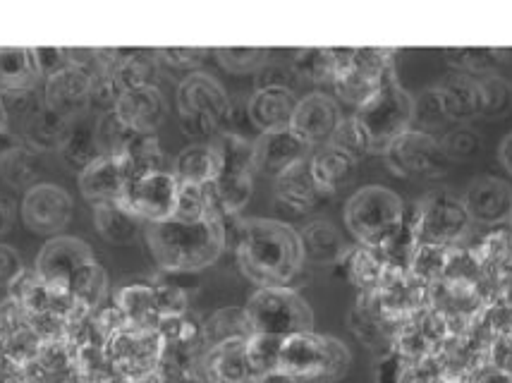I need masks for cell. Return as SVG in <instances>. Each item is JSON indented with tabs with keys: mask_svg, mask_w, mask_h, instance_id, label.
Listing matches in <instances>:
<instances>
[{
	"mask_svg": "<svg viewBox=\"0 0 512 383\" xmlns=\"http://www.w3.org/2000/svg\"><path fill=\"white\" fill-rule=\"evenodd\" d=\"M237 266L259 288H290L304 269L300 233L276 218H247L237 226Z\"/></svg>",
	"mask_w": 512,
	"mask_h": 383,
	"instance_id": "obj_1",
	"label": "cell"
},
{
	"mask_svg": "<svg viewBox=\"0 0 512 383\" xmlns=\"http://www.w3.org/2000/svg\"><path fill=\"white\" fill-rule=\"evenodd\" d=\"M446 125H450V120L446 118V111H443L436 89H424L422 94L414 96L412 127L434 135L436 130H443Z\"/></svg>",
	"mask_w": 512,
	"mask_h": 383,
	"instance_id": "obj_45",
	"label": "cell"
},
{
	"mask_svg": "<svg viewBox=\"0 0 512 383\" xmlns=\"http://www.w3.org/2000/svg\"><path fill=\"white\" fill-rule=\"evenodd\" d=\"M405 216V202L383 185L362 187L345 204V226L357 245L381 249V252L400 235Z\"/></svg>",
	"mask_w": 512,
	"mask_h": 383,
	"instance_id": "obj_4",
	"label": "cell"
},
{
	"mask_svg": "<svg viewBox=\"0 0 512 383\" xmlns=\"http://www.w3.org/2000/svg\"><path fill=\"white\" fill-rule=\"evenodd\" d=\"M254 383H297L295 379H290L288 374H283V372H268V374H264V376H259V379H256Z\"/></svg>",
	"mask_w": 512,
	"mask_h": 383,
	"instance_id": "obj_57",
	"label": "cell"
},
{
	"mask_svg": "<svg viewBox=\"0 0 512 383\" xmlns=\"http://www.w3.org/2000/svg\"><path fill=\"white\" fill-rule=\"evenodd\" d=\"M158 58L156 51H120L115 79L120 89H139V87H156L158 77Z\"/></svg>",
	"mask_w": 512,
	"mask_h": 383,
	"instance_id": "obj_36",
	"label": "cell"
},
{
	"mask_svg": "<svg viewBox=\"0 0 512 383\" xmlns=\"http://www.w3.org/2000/svg\"><path fill=\"white\" fill-rule=\"evenodd\" d=\"M312 151L314 149H309L290 127L261 132L254 142V173L276 180L285 170L307 161Z\"/></svg>",
	"mask_w": 512,
	"mask_h": 383,
	"instance_id": "obj_15",
	"label": "cell"
},
{
	"mask_svg": "<svg viewBox=\"0 0 512 383\" xmlns=\"http://www.w3.org/2000/svg\"><path fill=\"white\" fill-rule=\"evenodd\" d=\"M173 175L178 178L180 185L206 187L221 175V158H218L216 149L211 147V142L190 144L175 158Z\"/></svg>",
	"mask_w": 512,
	"mask_h": 383,
	"instance_id": "obj_29",
	"label": "cell"
},
{
	"mask_svg": "<svg viewBox=\"0 0 512 383\" xmlns=\"http://www.w3.org/2000/svg\"><path fill=\"white\" fill-rule=\"evenodd\" d=\"M24 264L15 247L0 242V288H12L22 278Z\"/></svg>",
	"mask_w": 512,
	"mask_h": 383,
	"instance_id": "obj_50",
	"label": "cell"
},
{
	"mask_svg": "<svg viewBox=\"0 0 512 383\" xmlns=\"http://www.w3.org/2000/svg\"><path fill=\"white\" fill-rule=\"evenodd\" d=\"M455 247L443 245H417L410 259V273L417 281L426 285H434L443 281L446 276L450 259H453Z\"/></svg>",
	"mask_w": 512,
	"mask_h": 383,
	"instance_id": "obj_39",
	"label": "cell"
},
{
	"mask_svg": "<svg viewBox=\"0 0 512 383\" xmlns=\"http://www.w3.org/2000/svg\"><path fill=\"white\" fill-rule=\"evenodd\" d=\"M340 264H345L347 278H350L352 285H357L362 293H374L388 271L386 254H383L381 249L364 245H355L347 249L345 259L340 261Z\"/></svg>",
	"mask_w": 512,
	"mask_h": 383,
	"instance_id": "obj_31",
	"label": "cell"
},
{
	"mask_svg": "<svg viewBox=\"0 0 512 383\" xmlns=\"http://www.w3.org/2000/svg\"><path fill=\"white\" fill-rule=\"evenodd\" d=\"M211 147L221 158V173L254 175V142L237 135V132L223 130L211 139Z\"/></svg>",
	"mask_w": 512,
	"mask_h": 383,
	"instance_id": "obj_37",
	"label": "cell"
},
{
	"mask_svg": "<svg viewBox=\"0 0 512 383\" xmlns=\"http://www.w3.org/2000/svg\"><path fill=\"white\" fill-rule=\"evenodd\" d=\"M15 216H17V206L12 202V197L0 192V237L10 233L12 223H15Z\"/></svg>",
	"mask_w": 512,
	"mask_h": 383,
	"instance_id": "obj_53",
	"label": "cell"
},
{
	"mask_svg": "<svg viewBox=\"0 0 512 383\" xmlns=\"http://www.w3.org/2000/svg\"><path fill=\"white\" fill-rule=\"evenodd\" d=\"M113 115L127 130L142 132V135H156V130L168 115V101L158 87L127 89L115 103Z\"/></svg>",
	"mask_w": 512,
	"mask_h": 383,
	"instance_id": "obj_19",
	"label": "cell"
},
{
	"mask_svg": "<svg viewBox=\"0 0 512 383\" xmlns=\"http://www.w3.org/2000/svg\"><path fill=\"white\" fill-rule=\"evenodd\" d=\"M146 245L158 269L166 273H199L221 259L228 247V221L206 216L201 221H170L144 228Z\"/></svg>",
	"mask_w": 512,
	"mask_h": 383,
	"instance_id": "obj_2",
	"label": "cell"
},
{
	"mask_svg": "<svg viewBox=\"0 0 512 383\" xmlns=\"http://www.w3.org/2000/svg\"><path fill=\"white\" fill-rule=\"evenodd\" d=\"M213 216L230 221L249 204L254 192V175L249 173H221L211 185L204 187Z\"/></svg>",
	"mask_w": 512,
	"mask_h": 383,
	"instance_id": "obj_26",
	"label": "cell"
},
{
	"mask_svg": "<svg viewBox=\"0 0 512 383\" xmlns=\"http://www.w3.org/2000/svg\"><path fill=\"white\" fill-rule=\"evenodd\" d=\"M407 364L400 360L398 352L388 350L379 355L374 364V383H405L407 379Z\"/></svg>",
	"mask_w": 512,
	"mask_h": 383,
	"instance_id": "obj_49",
	"label": "cell"
},
{
	"mask_svg": "<svg viewBox=\"0 0 512 383\" xmlns=\"http://www.w3.org/2000/svg\"><path fill=\"white\" fill-rule=\"evenodd\" d=\"M180 123L194 137H209V142L230 118V99L223 84L209 72H192L178 87Z\"/></svg>",
	"mask_w": 512,
	"mask_h": 383,
	"instance_id": "obj_6",
	"label": "cell"
},
{
	"mask_svg": "<svg viewBox=\"0 0 512 383\" xmlns=\"http://www.w3.org/2000/svg\"><path fill=\"white\" fill-rule=\"evenodd\" d=\"M132 180L123 156H99L79 173V192L91 206L120 202Z\"/></svg>",
	"mask_w": 512,
	"mask_h": 383,
	"instance_id": "obj_18",
	"label": "cell"
},
{
	"mask_svg": "<svg viewBox=\"0 0 512 383\" xmlns=\"http://www.w3.org/2000/svg\"><path fill=\"white\" fill-rule=\"evenodd\" d=\"M113 307L118 309L125 324L142 326V328H158L161 316L156 307L154 283H127L115 293Z\"/></svg>",
	"mask_w": 512,
	"mask_h": 383,
	"instance_id": "obj_30",
	"label": "cell"
},
{
	"mask_svg": "<svg viewBox=\"0 0 512 383\" xmlns=\"http://www.w3.org/2000/svg\"><path fill=\"white\" fill-rule=\"evenodd\" d=\"M96 123H99V115H82L75 118L70 125V135H67L65 147L60 149L67 166L77 168L82 173L94 158H99V144H96Z\"/></svg>",
	"mask_w": 512,
	"mask_h": 383,
	"instance_id": "obj_34",
	"label": "cell"
},
{
	"mask_svg": "<svg viewBox=\"0 0 512 383\" xmlns=\"http://www.w3.org/2000/svg\"><path fill=\"white\" fill-rule=\"evenodd\" d=\"M335 70V48H302L292 58V72L309 82L333 84Z\"/></svg>",
	"mask_w": 512,
	"mask_h": 383,
	"instance_id": "obj_40",
	"label": "cell"
},
{
	"mask_svg": "<svg viewBox=\"0 0 512 383\" xmlns=\"http://www.w3.org/2000/svg\"><path fill=\"white\" fill-rule=\"evenodd\" d=\"M297 94L283 82H266L249 96L247 115L259 132L288 127L297 108Z\"/></svg>",
	"mask_w": 512,
	"mask_h": 383,
	"instance_id": "obj_20",
	"label": "cell"
},
{
	"mask_svg": "<svg viewBox=\"0 0 512 383\" xmlns=\"http://www.w3.org/2000/svg\"><path fill=\"white\" fill-rule=\"evenodd\" d=\"M462 202L472 223L479 226H503L512 221V185L501 178L486 175L474 180Z\"/></svg>",
	"mask_w": 512,
	"mask_h": 383,
	"instance_id": "obj_17",
	"label": "cell"
},
{
	"mask_svg": "<svg viewBox=\"0 0 512 383\" xmlns=\"http://www.w3.org/2000/svg\"><path fill=\"white\" fill-rule=\"evenodd\" d=\"M297 233H300L304 261H309V264H340L345 259L347 249H350L345 245L340 230L328 218H314V221L304 223Z\"/></svg>",
	"mask_w": 512,
	"mask_h": 383,
	"instance_id": "obj_24",
	"label": "cell"
},
{
	"mask_svg": "<svg viewBox=\"0 0 512 383\" xmlns=\"http://www.w3.org/2000/svg\"><path fill=\"white\" fill-rule=\"evenodd\" d=\"M441 147L446 151V156L453 161H469V158L481 154V137L474 127L469 125H455L450 130L443 132Z\"/></svg>",
	"mask_w": 512,
	"mask_h": 383,
	"instance_id": "obj_46",
	"label": "cell"
},
{
	"mask_svg": "<svg viewBox=\"0 0 512 383\" xmlns=\"http://www.w3.org/2000/svg\"><path fill=\"white\" fill-rule=\"evenodd\" d=\"M355 170V158L347 156L345 151L333 147V144H323L309 156V173H312L323 197H331V194L343 190L345 185H350L352 178H355Z\"/></svg>",
	"mask_w": 512,
	"mask_h": 383,
	"instance_id": "obj_23",
	"label": "cell"
},
{
	"mask_svg": "<svg viewBox=\"0 0 512 383\" xmlns=\"http://www.w3.org/2000/svg\"><path fill=\"white\" fill-rule=\"evenodd\" d=\"M44 106L67 120L91 113V72L67 65L65 70L46 77Z\"/></svg>",
	"mask_w": 512,
	"mask_h": 383,
	"instance_id": "obj_16",
	"label": "cell"
},
{
	"mask_svg": "<svg viewBox=\"0 0 512 383\" xmlns=\"http://www.w3.org/2000/svg\"><path fill=\"white\" fill-rule=\"evenodd\" d=\"M0 383H27V374H24V369L0 360Z\"/></svg>",
	"mask_w": 512,
	"mask_h": 383,
	"instance_id": "obj_55",
	"label": "cell"
},
{
	"mask_svg": "<svg viewBox=\"0 0 512 383\" xmlns=\"http://www.w3.org/2000/svg\"><path fill=\"white\" fill-rule=\"evenodd\" d=\"M166 352V340L158 328L120 326L103 345V355L125 383H146L158 372Z\"/></svg>",
	"mask_w": 512,
	"mask_h": 383,
	"instance_id": "obj_8",
	"label": "cell"
},
{
	"mask_svg": "<svg viewBox=\"0 0 512 383\" xmlns=\"http://www.w3.org/2000/svg\"><path fill=\"white\" fill-rule=\"evenodd\" d=\"M156 293V307L161 319H170V316H182L190 312V297H187L185 288L175 283H154Z\"/></svg>",
	"mask_w": 512,
	"mask_h": 383,
	"instance_id": "obj_47",
	"label": "cell"
},
{
	"mask_svg": "<svg viewBox=\"0 0 512 383\" xmlns=\"http://www.w3.org/2000/svg\"><path fill=\"white\" fill-rule=\"evenodd\" d=\"M417 245L460 247L472 230L465 202L446 190H434L407 209Z\"/></svg>",
	"mask_w": 512,
	"mask_h": 383,
	"instance_id": "obj_5",
	"label": "cell"
},
{
	"mask_svg": "<svg viewBox=\"0 0 512 383\" xmlns=\"http://www.w3.org/2000/svg\"><path fill=\"white\" fill-rule=\"evenodd\" d=\"M280 345H283V338L266 336V333H252V336L247 338V360L256 379L268 372H276Z\"/></svg>",
	"mask_w": 512,
	"mask_h": 383,
	"instance_id": "obj_42",
	"label": "cell"
},
{
	"mask_svg": "<svg viewBox=\"0 0 512 383\" xmlns=\"http://www.w3.org/2000/svg\"><path fill=\"white\" fill-rule=\"evenodd\" d=\"M252 333L245 307H223L201 324V345H204V350L216 348L223 343L247 340Z\"/></svg>",
	"mask_w": 512,
	"mask_h": 383,
	"instance_id": "obj_32",
	"label": "cell"
},
{
	"mask_svg": "<svg viewBox=\"0 0 512 383\" xmlns=\"http://www.w3.org/2000/svg\"><path fill=\"white\" fill-rule=\"evenodd\" d=\"M333 147H338L340 151H345L347 156H352L359 163L364 156L371 154V144H369V135L364 130V125L359 123L357 115H347V118L340 120L338 130L333 132L331 142Z\"/></svg>",
	"mask_w": 512,
	"mask_h": 383,
	"instance_id": "obj_43",
	"label": "cell"
},
{
	"mask_svg": "<svg viewBox=\"0 0 512 383\" xmlns=\"http://www.w3.org/2000/svg\"><path fill=\"white\" fill-rule=\"evenodd\" d=\"M474 79H477L481 94V115H486V118H505L512 111V84L498 75V72Z\"/></svg>",
	"mask_w": 512,
	"mask_h": 383,
	"instance_id": "obj_41",
	"label": "cell"
},
{
	"mask_svg": "<svg viewBox=\"0 0 512 383\" xmlns=\"http://www.w3.org/2000/svg\"><path fill=\"white\" fill-rule=\"evenodd\" d=\"M34 58L44 79L56 75V72L65 70L70 65L65 58V48H34Z\"/></svg>",
	"mask_w": 512,
	"mask_h": 383,
	"instance_id": "obj_51",
	"label": "cell"
},
{
	"mask_svg": "<svg viewBox=\"0 0 512 383\" xmlns=\"http://www.w3.org/2000/svg\"><path fill=\"white\" fill-rule=\"evenodd\" d=\"M254 333L288 338L314 331V312L295 288H259L245 305Z\"/></svg>",
	"mask_w": 512,
	"mask_h": 383,
	"instance_id": "obj_7",
	"label": "cell"
},
{
	"mask_svg": "<svg viewBox=\"0 0 512 383\" xmlns=\"http://www.w3.org/2000/svg\"><path fill=\"white\" fill-rule=\"evenodd\" d=\"M355 115L367 130L371 154L383 156V151L412 127L414 96L402 87L398 77H390L379 94Z\"/></svg>",
	"mask_w": 512,
	"mask_h": 383,
	"instance_id": "obj_9",
	"label": "cell"
},
{
	"mask_svg": "<svg viewBox=\"0 0 512 383\" xmlns=\"http://www.w3.org/2000/svg\"><path fill=\"white\" fill-rule=\"evenodd\" d=\"M70 125L72 120L63 118L48 106H41L34 113H29L27 123H24V142L39 154L60 151L65 147L67 135H70Z\"/></svg>",
	"mask_w": 512,
	"mask_h": 383,
	"instance_id": "obj_28",
	"label": "cell"
},
{
	"mask_svg": "<svg viewBox=\"0 0 512 383\" xmlns=\"http://www.w3.org/2000/svg\"><path fill=\"white\" fill-rule=\"evenodd\" d=\"M41 170H44L41 154L27 147V144H17L15 149H10L8 154L0 158V175L12 187L32 190L34 185H39Z\"/></svg>",
	"mask_w": 512,
	"mask_h": 383,
	"instance_id": "obj_35",
	"label": "cell"
},
{
	"mask_svg": "<svg viewBox=\"0 0 512 383\" xmlns=\"http://www.w3.org/2000/svg\"><path fill=\"white\" fill-rule=\"evenodd\" d=\"M218 63L233 75H247L266 68L271 63V51L268 48H216Z\"/></svg>",
	"mask_w": 512,
	"mask_h": 383,
	"instance_id": "obj_44",
	"label": "cell"
},
{
	"mask_svg": "<svg viewBox=\"0 0 512 383\" xmlns=\"http://www.w3.org/2000/svg\"><path fill=\"white\" fill-rule=\"evenodd\" d=\"M472 383H512V372L501 367H493V364H486V367L474 376Z\"/></svg>",
	"mask_w": 512,
	"mask_h": 383,
	"instance_id": "obj_54",
	"label": "cell"
},
{
	"mask_svg": "<svg viewBox=\"0 0 512 383\" xmlns=\"http://www.w3.org/2000/svg\"><path fill=\"white\" fill-rule=\"evenodd\" d=\"M34 48L0 46V96H24L39 84Z\"/></svg>",
	"mask_w": 512,
	"mask_h": 383,
	"instance_id": "obj_25",
	"label": "cell"
},
{
	"mask_svg": "<svg viewBox=\"0 0 512 383\" xmlns=\"http://www.w3.org/2000/svg\"><path fill=\"white\" fill-rule=\"evenodd\" d=\"M276 199L292 214H307L326 199L309 173V158L276 178Z\"/></svg>",
	"mask_w": 512,
	"mask_h": 383,
	"instance_id": "obj_27",
	"label": "cell"
},
{
	"mask_svg": "<svg viewBox=\"0 0 512 383\" xmlns=\"http://www.w3.org/2000/svg\"><path fill=\"white\" fill-rule=\"evenodd\" d=\"M386 166L398 178H436L450 166V158L441 147V139L429 132L410 127L383 151Z\"/></svg>",
	"mask_w": 512,
	"mask_h": 383,
	"instance_id": "obj_11",
	"label": "cell"
},
{
	"mask_svg": "<svg viewBox=\"0 0 512 383\" xmlns=\"http://www.w3.org/2000/svg\"><path fill=\"white\" fill-rule=\"evenodd\" d=\"M498 158H501V166L512 175V132L505 135L501 147H498Z\"/></svg>",
	"mask_w": 512,
	"mask_h": 383,
	"instance_id": "obj_56",
	"label": "cell"
},
{
	"mask_svg": "<svg viewBox=\"0 0 512 383\" xmlns=\"http://www.w3.org/2000/svg\"><path fill=\"white\" fill-rule=\"evenodd\" d=\"M94 226L103 240L111 245H132L146 228L137 216H132L118 202L94 206Z\"/></svg>",
	"mask_w": 512,
	"mask_h": 383,
	"instance_id": "obj_33",
	"label": "cell"
},
{
	"mask_svg": "<svg viewBox=\"0 0 512 383\" xmlns=\"http://www.w3.org/2000/svg\"><path fill=\"white\" fill-rule=\"evenodd\" d=\"M72 211H75L72 197L53 182H39L24 192L22 221L36 235L56 237L72 221Z\"/></svg>",
	"mask_w": 512,
	"mask_h": 383,
	"instance_id": "obj_13",
	"label": "cell"
},
{
	"mask_svg": "<svg viewBox=\"0 0 512 383\" xmlns=\"http://www.w3.org/2000/svg\"><path fill=\"white\" fill-rule=\"evenodd\" d=\"M434 89L450 125H469L481 115V94L474 77L462 75V72H448Z\"/></svg>",
	"mask_w": 512,
	"mask_h": 383,
	"instance_id": "obj_22",
	"label": "cell"
},
{
	"mask_svg": "<svg viewBox=\"0 0 512 383\" xmlns=\"http://www.w3.org/2000/svg\"><path fill=\"white\" fill-rule=\"evenodd\" d=\"M247 340L206 348L199 360L204 383H254L256 376L247 360Z\"/></svg>",
	"mask_w": 512,
	"mask_h": 383,
	"instance_id": "obj_21",
	"label": "cell"
},
{
	"mask_svg": "<svg viewBox=\"0 0 512 383\" xmlns=\"http://www.w3.org/2000/svg\"><path fill=\"white\" fill-rule=\"evenodd\" d=\"M99 261L91 252V247L79 237L70 235H56L46 242L44 249L36 257V269L34 273L39 276V281L51 288L53 293L60 297H70L72 283L75 278L87 269L89 264Z\"/></svg>",
	"mask_w": 512,
	"mask_h": 383,
	"instance_id": "obj_12",
	"label": "cell"
},
{
	"mask_svg": "<svg viewBox=\"0 0 512 383\" xmlns=\"http://www.w3.org/2000/svg\"><path fill=\"white\" fill-rule=\"evenodd\" d=\"M434 383H443V381H441V379H438V381H434Z\"/></svg>",
	"mask_w": 512,
	"mask_h": 383,
	"instance_id": "obj_58",
	"label": "cell"
},
{
	"mask_svg": "<svg viewBox=\"0 0 512 383\" xmlns=\"http://www.w3.org/2000/svg\"><path fill=\"white\" fill-rule=\"evenodd\" d=\"M508 53L512 51H503V48H448L446 56L455 72L469 77H484L493 75Z\"/></svg>",
	"mask_w": 512,
	"mask_h": 383,
	"instance_id": "obj_38",
	"label": "cell"
},
{
	"mask_svg": "<svg viewBox=\"0 0 512 383\" xmlns=\"http://www.w3.org/2000/svg\"><path fill=\"white\" fill-rule=\"evenodd\" d=\"M350 364L352 355L343 340L316 331L292 333L280 345L278 372L297 383H333L350 372Z\"/></svg>",
	"mask_w": 512,
	"mask_h": 383,
	"instance_id": "obj_3",
	"label": "cell"
},
{
	"mask_svg": "<svg viewBox=\"0 0 512 383\" xmlns=\"http://www.w3.org/2000/svg\"><path fill=\"white\" fill-rule=\"evenodd\" d=\"M15 147H17V142L10 132V113H8V108H5L3 99H0V158H3L10 149H15Z\"/></svg>",
	"mask_w": 512,
	"mask_h": 383,
	"instance_id": "obj_52",
	"label": "cell"
},
{
	"mask_svg": "<svg viewBox=\"0 0 512 383\" xmlns=\"http://www.w3.org/2000/svg\"><path fill=\"white\" fill-rule=\"evenodd\" d=\"M180 182L173 170L146 173L127 182L120 206H125L132 216H137L144 226L170 221L178 211Z\"/></svg>",
	"mask_w": 512,
	"mask_h": 383,
	"instance_id": "obj_10",
	"label": "cell"
},
{
	"mask_svg": "<svg viewBox=\"0 0 512 383\" xmlns=\"http://www.w3.org/2000/svg\"><path fill=\"white\" fill-rule=\"evenodd\" d=\"M209 48H156L158 63H166L173 70H192L209 56Z\"/></svg>",
	"mask_w": 512,
	"mask_h": 383,
	"instance_id": "obj_48",
	"label": "cell"
},
{
	"mask_svg": "<svg viewBox=\"0 0 512 383\" xmlns=\"http://www.w3.org/2000/svg\"><path fill=\"white\" fill-rule=\"evenodd\" d=\"M340 120H343V113H340L338 101L333 96L314 91V94H307L304 99L297 101L288 127L309 149H319L331 142Z\"/></svg>",
	"mask_w": 512,
	"mask_h": 383,
	"instance_id": "obj_14",
	"label": "cell"
}]
</instances>
